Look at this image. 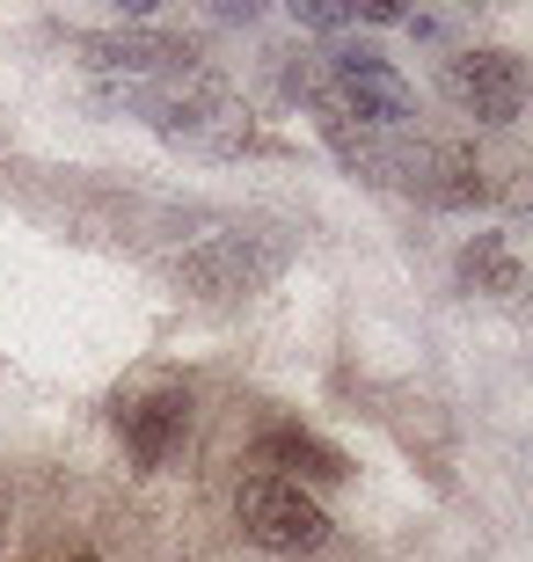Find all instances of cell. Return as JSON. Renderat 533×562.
Segmentation results:
<instances>
[{
  "instance_id": "5",
  "label": "cell",
  "mask_w": 533,
  "mask_h": 562,
  "mask_svg": "<svg viewBox=\"0 0 533 562\" xmlns=\"http://www.w3.org/2000/svg\"><path fill=\"white\" fill-rule=\"evenodd\" d=\"M52 562H96V555H52Z\"/></svg>"
},
{
  "instance_id": "4",
  "label": "cell",
  "mask_w": 533,
  "mask_h": 562,
  "mask_svg": "<svg viewBox=\"0 0 533 562\" xmlns=\"http://www.w3.org/2000/svg\"><path fill=\"white\" fill-rule=\"evenodd\" d=\"M256 475H278V482H344V453L322 446L308 431H264L256 438Z\"/></svg>"
},
{
  "instance_id": "3",
  "label": "cell",
  "mask_w": 533,
  "mask_h": 562,
  "mask_svg": "<svg viewBox=\"0 0 533 562\" xmlns=\"http://www.w3.org/2000/svg\"><path fill=\"white\" fill-rule=\"evenodd\" d=\"M184 424H190V395L176 380H146V387H132V395L118 402V431H124V446H132L140 468H162V460L176 453Z\"/></svg>"
},
{
  "instance_id": "1",
  "label": "cell",
  "mask_w": 533,
  "mask_h": 562,
  "mask_svg": "<svg viewBox=\"0 0 533 562\" xmlns=\"http://www.w3.org/2000/svg\"><path fill=\"white\" fill-rule=\"evenodd\" d=\"M234 519H242V533L256 548H270V555H308V548L329 541L322 504H314L300 482H278V475H248L242 490H234Z\"/></svg>"
},
{
  "instance_id": "2",
  "label": "cell",
  "mask_w": 533,
  "mask_h": 562,
  "mask_svg": "<svg viewBox=\"0 0 533 562\" xmlns=\"http://www.w3.org/2000/svg\"><path fill=\"white\" fill-rule=\"evenodd\" d=\"M446 95L482 125H512L519 103H526V66L512 52H460L446 66Z\"/></svg>"
}]
</instances>
